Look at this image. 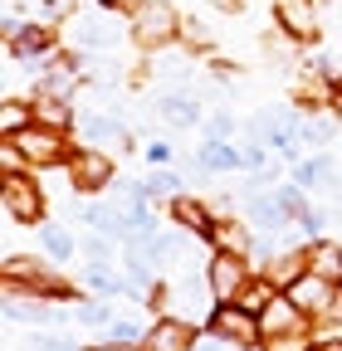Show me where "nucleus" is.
<instances>
[{
  "instance_id": "4468645a",
  "label": "nucleus",
  "mask_w": 342,
  "mask_h": 351,
  "mask_svg": "<svg viewBox=\"0 0 342 351\" xmlns=\"http://www.w3.org/2000/svg\"><path fill=\"white\" fill-rule=\"evenodd\" d=\"M10 49H15L20 59H49V54H54V29H49V25H25Z\"/></svg>"
},
{
  "instance_id": "4c0bfd02",
  "label": "nucleus",
  "mask_w": 342,
  "mask_h": 351,
  "mask_svg": "<svg viewBox=\"0 0 342 351\" xmlns=\"http://www.w3.org/2000/svg\"><path fill=\"white\" fill-rule=\"evenodd\" d=\"M89 351H147V341H103V346H89Z\"/></svg>"
},
{
  "instance_id": "f3484780",
  "label": "nucleus",
  "mask_w": 342,
  "mask_h": 351,
  "mask_svg": "<svg viewBox=\"0 0 342 351\" xmlns=\"http://www.w3.org/2000/svg\"><path fill=\"white\" fill-rule=\"evenodd\" d=\"M157 112H161L171 127H191V122L201 117V103L186 98V93H161V98H157Z\"/></svg>"
},
{
  "instance_id": "aec40b11",
  "label": "nucleus",
  "mask_w": 342,
  "mask_h": 351,
  "mask_svg": "<svg viewBox=\"0 0 342 351\" xmlns=\"http://www.w3.org/2000/svg\"><path fill=\"white\" fill-rule=\"evenodd\" d=\"M73 39H78V44H89V49H108L117 34H113V25H108L103 15H83V20L73 25Z\"/></svg>"
},
{
  "instance_id": "ddd939ff",
  "label": "nucleus",
  "mask_w": 342,
  "mask_h": 351,
  "mask_svg": "<svg viewBox=\"0 0 342 351\" xmlns=\"http://www.w3.org/2000/svg\"><path fill=\"white\" fill-rule=\"evenodd\" d=\"M304 274H308V249L304 254H269V263H264V278L274 288H288L293 278H304Z\"/></svg>"
},
{
  "instance_id": "39448f33",
  "label": "nucleus",
  "mask_w": 342,
  "mask_h": 351,
  "mask_svg": "<svg viewBox=\"0 0 342 351\" xmlns=\"http://www.w3.org/2000/svg\"><path fill=\"white\" fill-rule=\"evenodd\" d=\"M15 147L30 166H59L69 156V142L59 127H45V122H30L25 132H15Z\"/></svg>"
},
{
  "instance_id": "b1692460",
  "label": "nucleus",
  "mask_w": 342,
  "mask_h": 351,
  "mask_svg": "<svg viewBox=\"0 0 342 351\" xmlns=\"http://www.w3.org/2000/svg\"><path fill=\"white\" fill-rule=\"evenodd\" d=\"M254 219H260V225H269V230H279L284 219H288V210H284V200H279V191L274 195H254Z\"/></svg>"
},
{
  "instance_id": "f03ea898",
  "label": "nucleus",
  "mask_w": 342,
  "mask_h": 351,
  "mask_svg": "<svg viewBox=\"0 0 342 351\" xmlns=\"http://www.w3.org/2000/svg\"><path fill=\"white\" fill-rule=\"evenodd\" d=\"M249 278H254V274H249L244 254L216 249V254H210V263H205V283H210V298H216V302H235Z\"/></svg>"
},
{
  "instance_id": "1a4fd4ad",
  "label": "nucleus",
  "mask_w": 342,
  "mask_h": 351,
  "mask_svg": "<svg viewBox=\"0 0 342 351\" xmlns=\"http://www.w3.org/2000/svg\"><path fill=\"white\" fill-rule=\"evenodd\" d=\"M147 351H196V322H186V317H157L147 327Z\"/></svg>"
},
{
  "instance_id": "6ab92c4d",
  "label": "nucleus",
  "mask_w": 342,
  "mask_h": 351,
  "mask_svg": "<svg viewBox=\"0 0 342 351\" xmlns=\"http://www.w3.org/2000/svg\"><path fill=\"white\" fill-rule=\"evenodd\" d=\"M34 122H45V127H69L73 122V112H69V103L59 98V93H34Z\"/></svg>"
},
{
  "instance_id": "ea45409f",
  "label": "nucleus",
  "mask_w": 342,
  "mask_h": 351,
  "mask_svg": "<svg viewBox=\"0 0 342 351\" xmlns=\"http://www.w3.org/2000/svg\"><path fill=\"white\" fill-rule=\"evenodd\" d=\"M83 249H89V258H93V263H103V258H108V239H89Z\"/></svg>"
},
{
  "instance_id": "a19ab883",
  "label": "nucleus",
  "mask_w": 342,
  "mask_h": 351,
  "mask_svg": "<svg viewBox=\"0 0 342 351\" xmlns=\"http://www.w3.org/2000/svg\"><path fill=\"white\" fill-rule=\"evenodd\" d=\"M59 15H69V0H45V20H59Z\"/></svg>"
},
{
  "instance_id": "c03bdc74",
  "label": "nucleus",
  "mask_w": 342,
  "mask_h": 351,
  "mask_svg": "<svg viewBox=\"0 0 342 351\" xmlns=\"http://www.w3.org/2000/svg\"><path fill=\"white\" fill-rule=\"evenodd\" d=\"M216 5H220V10H240V0H216Z\"/></svg>"
},
{
  "instance_id": "c85d7f7f",
  "label": "nucleus",
  "mask_w": 342,
  "mask_h": 351,
  "mask_svg": "<svg viewBox=\"0 0 342 351\" xmlns=\"http://www.w3.org/2000/svg\"><path fill=\"white\" fill-rule=\"evenodd\" d=\"M181 191V181H176V176H171V171H157V176H147V181H142V195L152 200V195H176Z\"/></svg>"
},
{
  "instance_id": "c756f323",
  "label": "nucleus",
  "mask_w": 342,
  "mask_h": 351,
  "mask_svg": "<svg viewBox=\"0 0 342 351\" xmlns=\"http://www.w3.org/2000/svg\"><path fill=\"white\" fill-rule=\"evenodd\" d=\"M269 351H313L308 346V327H298V332H284V337H264Z\"/></svg>"
},
{
  "instance_id": "f704fd0d",
  "label": "nucleus",
  "mask_w": 342,
  "mask_h": 351,
  "mask_svg": "<svg viewBox=\"0 0 342 351\" xmlns=\"http://www.w3.org/2000/svg\"><path fill=\"white\" fill-rule=\"evenodd\" d=\"M244 166H249V171H260V166H269V152H264V142H254V147L244 152Z\"/></svg>"
},
{
  "instance_id": "412c9836",
  "label": "nucleus",
  "mask_w": 342,
  "mask_h": 351,
  "mask_svg": "<svg viewBox=\"0 0 342 351\" xmlns=\"http://www.w3.org/2000/svg\"><path fill=\"white\" fill-rule=\"evenodd\" d=\"M34 122V103H20V98H5L0 103V137H15Z\"/></svg>"
},
{
  "instance_id": "7c9ffc66",
  "label": "nucleus",
  "mask_w": 342,
  "mask_h": 351,
  "mask_svg": "<svg viewBox=\"0 0 342 351\" xmlns=\"http://www.w3.org/2000/svg\"><path fill=\"white\" fill-rule=\"evenodd\" d=\"M108 341H147V332L133 317H117V322H108Z\"/></svg>"
},
{
  "instance_id": "2f4dec72",
  "label": "nucleus",
  "mask_w": 342,
  "mask_h": 351,
  "mask_svg": "<svg viewBox=\"0 0 342 351\" xmlns=\"http://www.w3.org/2000/svg\"><path fill=\"white\" fill-rule=\"evenodd\" d=\"M279 200H284V210H288V219H304V215H308V200H304V186H284V191H279Z\"/></svg>"
},
{
  "instance_id": "f8f14e48",
  "label": "nucleus",
  "mask_w": 342,
  "mask_h": 351,
  "mask_svg": "<svg viewBox=\"0 0 342 351\" xmlns=\"http://www.w3.org/2000/svg\"><path fill=\"white\" fill-rule=\"evenodd\" d=\"M308 274H318V278H328L332 288H342V244H337V239L308 244Z\"/></svg>"
},
{
  "instance_id": "bb28decb",
  "label": "nucleus",
  "mask_w": 342,
  "mask_h": 351,
  "mask_svg": "<svg viewBox=\"0 0 342 351\" xmlns=\"http://www.w3.org/2000/svg\"><path fill=\"white\" fill-rule=\"evenodd\" d=\"M298 142H308V147L332 142V122L328 117H304V122H298Z\"/></svg>"
},
{
  "instance_id": "473e14b6",
  "label": "nucleus",
  "mask_w": 342,
  "mask_h": 351,
  "mask_svg": "<svg viewBox=\"0 0 342 351\" xmlns=\"http://www.w3.org/2000/svg\"><path fill=\"white\" fill-rule=\"evenodd\" d=\"M78 322H89V327H108V322H113V313H108L103 302H83V307H78Z\"/></svg>"
},
{
  "instance_id": "58836bf2",
  "label": "nucleus",
  "mask_w": 342,
  "mask_h": 351,
  "mask_svg": "<svg viewBox=\"0 0 342 351\" xmlns=\"http://www.w3.org/2000/svg\"><path fill=\"white\" fill-rule=\"evenodd\" d=\"M30 351H69V346H64L59 337H34V341H30Z\"/></svg>"
},
{
  "instance_id": "cd10ccee",
  "label": "nucleus",
  "mask_w": 342,
  "mask_h": 351,
  "mask_svg": "<svg viewBox=\"0 0 342 351\" xmlns=\"http://www.w3.org/2000/svg\"><path fill=\"white\" fill-rule=\"evenodd\" d=\"M89 283H93L98 293H127V278H117L108 263H89Z\"/></svg>"
},
{
  "instance_id": "7ed1b4c3",
  "label": "nucleus",
  "mask_w": 342,
  "mask_h": 351,
  "mask_svg": "<svg viewBox=\"0 0 342 351\" xmlns=\"http://www.w3.org/2000/svg\"><path fill=\"white\" fill-rule=\"evenodd\" d=\"M210 332H216L225 346H235V351H249V346H260V341H264L260 317L244 313L240 302H220L216 313H210Z\"/></svg>"
},
{
  "instance_id": "9d476101",
  "label": "nucleus",
  "mask_w": 342,
  "mask_h": 351,
  "mask_svg": "<svg viewBox=\"0 0 342 351\" xmlns=\"http://www.w3.org/2000/svg\"><path fill=\"white\" fill-rule=\"evenodd\" d=\"M298 327H308V313H298V302L288 293H279L260 313V332L264 337H284V332H298Z\"/></svg>"
},
{
  "instance_id": "c9c22d12",
  "label": "nucleus",
  "mask_w": 342,
  "mask_h": 351,
  "mask_svg": "<svg viewBox=\"0 0 342 351\" xmlns=\"http://www.w3.org/2000/svg\"><path fill=\"white\" fill-rule=\"evenodd\" d=\"M181 34H186L191 44H201V49L210 44V39H205V25H201V20H186V25H181Z\"/></svg>"
},
{
  "instance_id": "6e6552de",
  "label": "nucleus",
  "mask_w": 342,
  "mask_h": 351,
  "mask_svg": "<svg viewBox=\"0 0 342 351\" xmlns=\"http://www.w3.org/2000/svg\"><path fill=\"white\" fill-rule=\"evenodd\" d=\"M284 293L298 302V313H308V317H328V313H332V302H337V288H332L328 278H318V274L293 278Z\"/></svg>"
},
{
  "instance_id": "37998d69",
  "label": "nucleus",
  "mask_w": 342,
  "mask_h": 351,
  "mask_svg": "<svg viewBox=\"0 0 342 351\" xmlns=\"http://www.w3.org/2000/svg\"><path fill=\"white\" fill-rule=\"evenodd\" d=\"M313 351H342V341H318Z\"/></svg>"
},
{
  "instance_id": "0eeeda50",
  "label": "nucleus",
  "mask_w": 342,
  "mask_h": 351,
  "mask_svg": "<svg viewBox=\"0 0 342 351\" xmlns=\"http://www.w3.org/2000/svg\"><path fill=\"white\" fill-rule=\"evenodd\" d=\"M5 278H10V283H25V288L39 293V298H64V293H69L64 278H54L39 258H25V254H10V258H5Z\"/></svg>"
},
{
  "instance_id": "a211bd4d",
  "label": "nucleus",
  "mask_w": 342,
  "mask_h": 351,
  "mask_svg": "<svg viewBox=\"0 0 342 351\" xmlns=\"http://www.w3.org/2000/svg\"><path fill=\"white\" fill-rule=\"evenodd\" d=\"M274 298H279V288H274V283H269L264 274H254V278L244 283V293H240L235 302L244 307V313H254V317H260V313H264V307H269Z\"/></svg>"
},
{
  "instance_id": "423d86ee",
  "label": "nucleus",
  "mask_w": 342,
  "mask_h": 351,
  "mask_svg": "<svg viewBox=\"0 0 342 351\" xmlns=\"http://www.w3.org/2000/svg\"><path fill=\"white\" fill-rule=\"evenodd\" d=\"M69 186L83 191V195H98L103 186H113V156H108L103 147L73 152V156H69Z\"/></svg>"
},
{
  "instance_id": "2eb2a0df",
  "label": "nucleus",
  "mask_w": 342,
  "mask_h": 351,
  "mask_svg": "<svg viewBox=\"0 0 342 351\" xmlns=\"http://www.w3.org/2000/svg\"><path fill=\"white\" fill-rule=\"evenodd\" d=\"M83 137L98 142V147H127L122 122H117V117H108V112H89V117H83Z\"/></svg>"
},
{
  "instance_id": "a878e982",
  "label": "nucleus",
  "mask_w": 342,
  "mask_h": 351,
  "mask_svg": "<svg viewBox=\"0 0 342 351\" xmlns=\"http://www.w3.org/2000/svg\"><path fill=\"white\" fill-rule=\"evenodd\" d=\"M39 244H45L49 258H73V239H69V230H59V225H45V230H39Z\"/></svg>"
},
{
  "instance_id": "5701e85b",
  "label": "nucleus",
  "mask_w": 342,
  "mask_h": 351,
  "mask_svg": "<svg viewBox=\"0 0 342 351\" xmlns=\"http://www.w3.org/2000/svg\"><path fill=\"white\" fill-rule=\"evenodd\" d=\"M216 249H230V254H244L249 249V234H244V225H235V219H216V230L205 234Z\"/></svg>"
},
{
  "instance_id": "f257e3e1",
  "label": "nucleus",
  "mask_w": 342,
  "mask_h": 351,
  "mask_svg": "<svg viewBox=\"0 0 342 351\" xmlns=\"http://www.w3.org/2000/svg\"><path fill=\"white\" fill-rule=\"evenodd\" d=\"M176 34H181V15L171 10L166 0H142L133 10V39L142 49H166Z\"/></svg>"
},
{
  "instance_id": "e433bc0d",
  "label": "nucleus",
  "mask_w": 342,
  "mask_h": 351,
  "mask_svg": "<svg viewBox=\"0 0 342 351\" xmlns=\"http://www.w3.org/2000/svg\"><path fill=\"white\" fill-rule=\"evenodd\" d=\"M171 156H176V152H171L166 142H152V147H147V161H152V166H166Z\"/></svg>"
},
{
  "instance_id": "dca6fc26",
  "label": "nucleus",
  "mask_w": 342,
  "mask_h": 351,
  "mask_svg": "<svg viewBox=\"0 0 342 351\" xmlns=\"http://www.w3.org/2000/svg\"><path fill=\"white\" fill-rule=\"evenodd\" d=\"M279 25H284L288 39H313V29H318L313 10H308V5H298V0H279Z\"/></svg>"
},
{
  "instance_id": "79ce46f5",
  "label": "nucleus",
  "mask_w": 342,
  "mask_h": 351,
  "mask_svg": "<svg viewBox=\"0 0 342 351\" xmlns=\"http://www.w3.org/2000/svg\"><path fill=\"white\" fill-rule=\"evenodd\" d=\"M98 5H103V10H137L142 0H98Z\"/></svg>"
},
{
  "instance_id": "393cba45",
  "label": "nucleus",
  "mask_w": 342,
  "mask_h": 351,
  "mask_svg": "<svg viewBox=\"0 0 342 351\" xmlns=\"http://www.w3.org/2000/svg\"><path fill=\"white\" fill-rule=\"evenodd\" d=\"M328 176H332V161L328 156H308V161L293 166V186H318V181H328Z\"/></svg>"
},
{
  "instance_id": "20e7f679",
  "label": "nucleus",
  "mask_w": 342,
  "mask_h": 351,
  "mask_svg": "<svg viewBox=\"0 0 342 351\" xmlns=\"http://www.w3.org/2000/svg\"><path fill=\"white\" fill-rule=\"evenodd\" d=\"M0 200H5V215L10 219H25V225L45 219V191H39L34 176H25V171H5V181H0Z\"/></svg>"
},
{
  "instance_id": "4be33fe9",
  "label": "nucleus",
  "mask_w": 342,
  "mask_h": 351,
  "mask_svg": "<svg viewBox=\"0 0 342 351\" xmlns=\"http://www.w3.org/2000/svg\"><path fill=\"white\" fill-rule=\"evenodd\" d=\"M201 166H205V171H240V166H244V152H235L230 142H205Z\"/></svg>"
},
{
  "instance_id": "72a5a7b5",
  "label": "nucleus",
  "mask_w": 342,
  "mask_h": 351,
  "mask_svg": "<svg viewBox=\"0 0 342 351\" xmlns=\"http://www.w3.org/2000/svg\"><path fill=\"white\" fill-rule=\"evenodd\" d=\"M230 132H235V117H230V112H216V117H210V142H225Z\"/></svg>"
},
{
  "instance_id": "9b49d317",
  "label": "nucleus",
  "mask_w": 342,
  "mask_h": 351,
  "mask_svg": "<svg viewBox=\"0 0 342 351\" xmlns=\"http://www.w3.org/2000/svg\"><path fill=\"white\" fill-rule=\"evenodd\" d=\"M171 215H176V225H181V230H191L196 239H205L210 230H216V210L201 205L196 195H176V200H171Z\"/></svg>"
}]
</instances>
